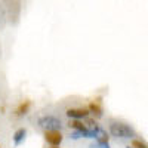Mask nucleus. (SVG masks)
<instances>
[{
    "mask_svg": "<svg viewBox=\"0 0 148 148\" xmlns=\"http://www.w3.org/2000/svg\"><path fill=\"white\" fill-rule=\"evenodd\" d=\"M37 126H39L43 132H51V130H59L62 129V121L56 116H42L37 120Z\"/></svg>",
    "mask_w": 148,
    "mask_h": 148,
    "instance_id": "2",
    "label": "nucleus"
},
{
    "mask_svg": "<svg viewBox=\"0 0 148 148\" xmlns=\"http://www.w3.org/2000/svg\"><path fill=\"white\" fill-rule=\"evenodd\" d=\"M68 126L73 130H84L86 129V125L82 120H68Z\"/></svg>",
    "mask_w": 148,
    "mask_h": 148,
    "instance_id": "8",
    "label": "nucleus"
},
{
    "mask_svg": "<svg viewBox=\"0 0 148 148\" xmlns=\"http://www.w3.org/2000/svg\"><path fill=\"white\" fill-rule=\"evenodd\" d=\"M45 141L51 145V147H59L61 142L64 141V135L59 130H51V132H45Z\"/></svg>",
    "mask_w": 148,
    "mask_h": 148,
    "instance_id": "4",
    "label": "nucleus"
},
{
    "mask_svg": "<svg viewBox=\"0 0 148 148\" xmlns=\"http://www.w3.org/2000/svg\"><path fill=\"white\" fill-rule=\"evenodd\" d=\"M126 148H132V147H130V145H127V147H126Z\"/></svg>",
    "mask_w": 148,
    "mask_h": 148,
    "instance_id": "10",
    "label": "nucleus"
},
{
    "mask_svg": "<svg viewBox=\"0 0 148 148\" xmlns=\"http://www.w3.org/2000/svg\"><path fill=\"white\" fill-rule=\"evenodd\" d=\"M51 148H59V147H51Z\"/></svg>",
    "mask_w": 148,
    "mask_h": 148,
    "instance_id": "11",
    "label": "nucleus"
},
{
    "mask_svg": "<svg viewBox=\"0 0 148 148\" xmlns=\"http://www.w3.org/2000/svg\"><path fill=\"white\" fill-rule=\"evenodd\" d=\"M132 148H148V144L144 142L142 139H133L132 141Z\"/></svg>",
    "mask_w": 148,
    "mask_h": 148,
    "instance_id": "9",
    "label": "nucleus"
},
{
    "mask_svg": "<svg viewBox=\"0 0 148 148\" xmlns=\"http://www.w3.org/2000/svg\"><path fill=\"white\" fill-rule=\"evenodd\" d=\"M25 138H27V129H25V127H19V129H16L15 133H14V136H12V139H14V144H15L16 147L21 145V144H24Z\"/></svg>",
    "mask_w": 148,
    "mask_h": 148,
    "instance_id": "5",
    "label": "nucleus"
},
{
    "mask_svg": "<svg viewBox=\"0 0 148 148\" xmlns=\"http://www.w3.org/2000/svg\"><path fill=\"white\" fill-rule=\"evenodd\" d=\"M65 114H67V117L70 119V120H86L89 117V110L88 108H68L67 111H65Z\"/></svg>",
    "mask_w": 148,
    "mask_h": 148,
    "instance_id": "3",
    "label": "nucleus"
},
{
    "mask_svg": "<svg viewBox=\"0 0 148 148\" xmlns=\"http://www.w3.org/2000/svg\"><path fill=\"white\" fill-rule=\"evenodd\" d=\"M108 132L111 136L120 138V139H133L135 136V130L129 125L123 121H111L108 126Z\"/></svg>",
    "mask_w": 148,
    "mask_h": 148,
    "instance_id": "1",
    "label": "nucleus"
},
{
    "mask_svg": "<svg viewBox=\"0 0 148 148\" xmlns=\"http://www.w3.org/2000/svg\"><path fill=\"white\" fill-rule=\"evenodd\" d=\"M30 108H31V102L27 99V101H22L18 107H16V110H15V116H18V117H22V116H25V114H28V111H30Z\"/></svg>",
    "mask_w": 148,
    "mask_h": 148,
    "instance_id": "6",
    "label": "nucleus"
},
{
    "mask_svg": "<svg viewBox=\"0 0 148 148\" xmlns=\"http://www.w3.org/2000/svg\"><path fill=\"white\" fill-rule=\"evenodd\" d=\"M89 110V113L92 114V116H95V119H101L102 117V107L99 105V102H90L88 107H86Z\"/></svg>",
    "mask_w": 148,
    "mask_h": 148,
    "instance_id": "7",
    "label": "nucleus"
}]
</instances>
